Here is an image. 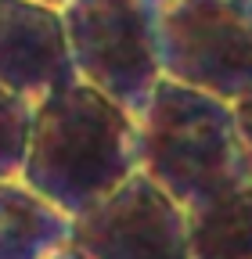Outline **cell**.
<instances>
[{
    "label": "cell",
    "instance_id": "obj_2",
    "mask_svg": "<svg viewBox=\"0 0 252 259\" xmlns=\"http://www.w3.org/2000/svg\"><path fill=\"white\" fill-rule=\"evenodd\" d=\"M137 162L187 212L252 180L234 105L166 76L137 112Z\"/></svg>",
    "mask_w": 252,
    "mask_h": 259
},
{
    "label": "cell",
    "instance_id": "obj_7",
    "mask_svg": "<svg viewBox=\"0 0 252 259\" xmlns=\"http://www.w3.org/2000/svg\"><path fill=\"white\" fill-rule=\"evenodd\" d=\"M72 216L22 177L0 180V259H51L69 245Z\"/></svg>",
    "mask_w": 252,
    "mask_h": 259
},
{
    "label": "cell",
    "instance_id": "obj_9",
    "mask_svg": "<svg viewBox=\"0 0 252 259\" xmlns=\"http://www.w3.org/2000/svg\"><path fill=\"white\" fill-rule=\"evenodd\" d=\"M36 101L0 87V180L22 177L25 151H29V130H33Z\"/></svg>",
    "mask_w": 252,
    "mask_h": 259
},
{
    "label": "cell",
    "instance_id": "obj_6",
    "mask_svg": "<svg viewBox=\"0 0 252 259\" xmlns=\"http://www.w3.org/2000/svg\"><path fill=\"white\" fill-rule=\"evenodd\" d=\"M79 79L61 8L40 0H0V87L29 101Z\"/></svg>",
    "mask_w": 252,
    "mask_h": 259
},
{
    "label": "cell",
    "instance_id": "obj_10",
    "mask_svg": "<svg viewBox=\"0 0 252 259\" xmlns=\"http://www.w3.org/2000/svg\"><path fill=\"white\" fill-rule=\"evenodd\" d=\"M234 115H238V130H241L245 155H248V166H252V97H241V101H234Z\"/></svg>",
    "mask_w": 252,
    "mask_h": 259
},
{
    "label": "cell",
    "instance_id": "obj_8",
    "mask_svg": "<svg viewBox=\"0 0 252 259\" xmlns=\"http://www.w3.org/2000/svg\"><path fill=\"white\" fill-rule=\"evenodd\" d=\"M191 259H252V180L187 212Z\"/></svg>",
    "mask_w": 252,
    "mask_h": 259
},
{
    "label": "cell",
    "instance_id": "obj_1",
    "mask_svg": "<svg viewBox=\"0 0 252 259\" xmlns=\"http://www.w3.org/2000/svg\"><path fill=\"white\" fill-rule=\"evenodd\" d=\"M137 169V115L108 94L72 79L36 101L22 180L61 212L90 209Z\"/></svg>",
    "mask_w": 252,
    "mask_h": 259
},
{
    "label": "cell",
    "instance_id": "obj_11",
    "mask_svg": "<svg viewBox=\"0 0 252 259\" xmlns=\"http://www.w3.org/2000/svg\"><path fill=\"white\" fill-rule=\"evenodd\" d=\"M51 259H90V255H83V252H79L76 245H65V248H58V252H54Z\"/></svg>",
    "mask_w": 252,
    "mask_h": 259
},
{
    "label": "cell",
    "instance_id": "obj_4",
    "mask_svg": "<svg viewBox=\"0 0 252 259\" xmlns=\"http://www.w3.org/2000/svg\"><path fill=\"white\" fill-rule=\"evenodd\" d=\"M162 76L224 101L252 97V22L231 0H159Z\"/></svg>",
    "mask_w": 252,
    "mask_h": 259
},
{
    "label": "cell",
    "instance_id": "obj_12",
    "mask_svg": "<svg viewBox=\"0 0 252 259\" xmlns=\"http://www.w3.org/2000/svg\"><path fill=\"white\" fill-rule=\"evenodd\" d=\"M231 4H234V8H238V11H241V15L252 22V0H231Z\"/></svg>",
    "mask_w": 252,
    "mask_h": 259
},
{
    "label": "cell",
    "instance_id": "obj_5",
    "mask_svg": "<svg viewBox=\"0 0 252 259\" xmlns=\"http://www.w3.org/2000/svg\"><path fill=\"white\" fill-rule=\"evenodd\" d=\"M69 245L90 259H191L187 209L144 169L72 216Z\"/></svg>",
    "mask_w": 252,
    "mask_h": 259
},
{
    "label": "cell",
    "instance_id": "obj_3",
    "mask_svg": "<svg viewBox=\"0 0 252 259\" xmlns=\"http://www.w3.org/2000/svg\"><path fill=\"white\" fill-rule=\"evenodd\" d=\"M61 18L76 76L137 115L162 79L159 0H65Z\"/></svg>",
    "mask_w": 252,
    "mask_h": 259
},
{
    "label": "cell",
    "instance_id": "obj_13",
    "mask_svg": "<svg viewBox=\"0 0 252 259\" xmlns=\"http://www.w3.org/2000/svg\"><path fill=\"white\" fill-rule=\"evenodd\" d=\"M40 4H51V8H61V4H65V0H40Z\"/></svg>",
    "mask_w": 252,
    "mask_h": 259
}]
</instances>
